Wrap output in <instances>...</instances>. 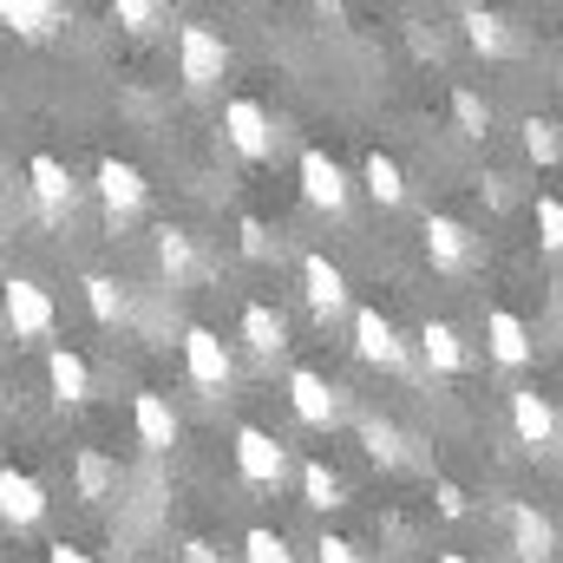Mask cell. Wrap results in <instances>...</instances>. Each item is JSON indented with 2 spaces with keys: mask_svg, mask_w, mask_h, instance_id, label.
<instances>
[{
  "mask_svg": "<svg viewBox=\"0 0 563 563\" xmlns=\"http://www.w3.org/2000/svg\"><path fill=\"white\" fill-rule=\"evenodd\" d=\"M0 314H7V328H13V341H53V328H59L53 295L33 276H13L0 288Z\"/></svg>",
  "mask_w": 563,
  "mask_h": 563,
  "instance_id": "obj_1",
  "label": "cell"
},
{
  "mask_svg": "<svg viewBox=\"0 0 563 563\" xmlns=\"http://www.w3.org/2000/svg\"><path fill=\"white\" fill-rule=\"evenodd\" d=\"M177 66H184V86H197V92H210L223 73H230V40L217 33V26H184L177 33Z\"/></svg>",
  "mask_w": 563,
  "mask_h": 563,
  "instance_id": "obj_2",
  "label": "cell"
},
{
  "mask_svg": "<svg viewBox=\"0 0 563 563\" xmlns=\"http://www.w3.org/2000/svg\"><path fill=\"white\" fill-rule=\"evenodd\" d=\"M236 472H243V485H256V492H276L282 472H288V452H282L276 432H263V426H243V432H236Z\"/></svg>",
  "mask_w": 563,
  "mask_h": 563,
  "instance_id": "obj_3",
  "label": "cell"
},
{
  "mask_svg": "<svg viewBox=\"0 0 563 563\" xmlns=\"http://www.w3.org/2000/svg\"><path fill=\"white\" fill-rule=\"evenodd\" d=\"M184 374H190L203 394H223V387H230L236 361H230V347H223L217 328H190V334H184Z\"/></svg>",
  "mask_w": 563,
  "mask_h": 563,
  "instance_id": "obj_4",
  "label": "cell"
},
{
  "mask_svg": "<svg viewBox=\"0 0 563 563\" xmlns=\"http://www.w3.org/2000/svg\"><path fill=\"white\" fill-rule=\"evenodd\" d=\"M92 184H99V203H106V217H112V223L139 217V210H144V197H151L144 170H139V164H125V157H106V164L92 170Z\"/></svg>",
  "mask_w": 563,
  "mask_h": 563,
  "instance_id": "obj_5",
  "label": "cell"
},
{
  "mask_svg": "<svg viewBox=\"0 0 563 563\" xmlns=\"http://www.w3.org/2000/svg\"><path fill=\"white\" fill-rule=\"evenodd\" d=\"M426 263L439 269V276H465L472 269V256H478V243H472V230L459 223V217H426Z\"/></svg>",
  "mask_w": 563,
  "mask_h": 563,
  "instance_id": "obj_6",
  "label": "cell"
},
{
  "mask_svg": "<svg viewBox=\"0 0 563 563\" xmlns=\"http://www.w3.org/2000/svg\"><path fill=\"white\" fill-rule=\"evenodd\" d=\"M223 139L236 144L243 157H269L276 151V119L263 112V99H230L223 106Z\"/></svg>",
  "mask_w": 563,
  "mask_h": 563,
  "instance_id": "obj_7",
  "label": "cell"
},
{
  "mask_svg": "<svg viewBox=\"0 0 563 563\" xmlns=\"http://www.w3.org/2000/svg\"><path fill=\"white\" fill-rule=\"evenodd\" d=\"M288 407H295V420L314 426V432H328V426L341 420V394H334L314 367H295V374H288Z\"/></svg>",
  "mask_w": 563,
  "mask_h": 563,
  "instance_id": "obj_8",
  "label": "cell"
},
{
  "mask_svg": "<svg viewBox=\"0 0 563 563\" xmlns=\"http://www.w3.org/2000/svg\"><path fill=\"white\" fill-rule=\"evenodd\" d=\"M347 170L328 157V151H301V197L314 203V210H328V217H341L347 210Z\"/></svg>",
  "mask_w": 563,
  "mask_h": 563,
  "instance_id": "obj_9",
  "label": "cell"
},
{
  "mask_svg": "<svg viewBox=\"0 0 563 563\" xmlns=\"http://www.w3.org/2000/svg\"><path fill=\"white\" fill-rule=\"evenodd\" d=\"M354 354L374 367H407V341L380 308H354Z\"/></svg>",
  "mask_w": 563,
  "mask_h": 563,
  "instance_id": "obj_10",
  "label": "cell"
},
{
  "mask_svg": "<svg viewBox=\"0 0 563 563\" xmlns=\"http://www.w3.org/2000/svg\"><path fill=\"white\" fill-rule=\"evenodd\" d=\"M511 432H518V445L551 452L558 445V407L538 387H511Z\"/></svg>",
  "mask_w": 563,
  "mask_h": 563,
  "instance_id": "obj_11",
  "label": "cell"
},
{
  "mask_svg": "<svg viewBox=\"0 0 563 563\" xmlns=\"http://www.w3.org/2000/svg\"><path fill=\"white\" fill-rule=\"evenodd\" d=\"M26 184H33V203H40L46 217H66V210L79 203V177H73L59 157H46V151L26 164Z\"/></svg>",
  "mask_w": 563,
  "mask_h": 563,
  "instance_id": "obj_12",
  "label": "cell"
},
{
  "mask_svg": "<svg viewBox=\"0 0 563 563\" xmlns=\"http://www.w3.org/2000/svg\"><path fill=\"white\" fill-rule=\"evenodd\" d=\"M0 518L13 525V531H33L40 518H46V485L33 478V472H0Z\"/></svg>",
  "mask_w": 563,
  "mask_h": 563,
  "instance_id": "obj_13",
  "label": "cell"
},
{
  "mask_svg": "<svg viewBox=\"0 0 563 563\" xmlns=\"http://www.w3.org/2000/svg\"><path fill=\"white\" fill-rule=\"evenodd\" d=\"M301 295H308V308H314L321 321H334V314L347 308V276H341L328 256H301Z\"/></svg>",
  "mask_w": 563,
  "mask_h": 563,
  "instance_id": "obj_14",
  "label": "cell"
},
{
  "mask_svg": "<svg viewBox=\"0 0 563 563\" xmlns=\"http://www.w3.org/2000/svg\"><path fill=\"white\" fill-rule=\"evenodd\" d=\"M485 341H492V361H498V367H525V361H531V328H525V314H511V308H492V314H485Z\"/></svg>",
  "mask_w": 563,
  "mask_h": 563,
  "instance_id": "obj_15",
  "label": "cell"
},
{
  "mask_svg": "<svg viewBox=\"0 0 563 563\" xmlns=\"http://www.w3.org/2000/svg\"><path fill=\"white\" fill-rule=\"evenodd\" d=\"M505 525H511V551H518V563H544V558H551L558 531H551V518H544V511L511 505V511H505Z\"/></svg>",
  "mask_w": 563,
  "mask_h": 563,
  "instance_id": "obj_16",
  "label": "cell"
},
{
  "mask_svg": "<svg viewBox=\"0 0 563 563\" xmlns=\"http://www.w3.org/2000/svg\"><path fill=\"white\" fill-rule=\"evenodd\" d=\"M0 26H13L20 40H46L66 26V7L59 0H0Z\"/></svg>",
  "mask_w": 563,
  "mask_h": 563,
  "instance_id": "obj_17",
  "label": "cell"
},
{
  "mask_svg": "<svg viewBox=\"0 0 563 563\" xmlns=\"http://www.w3.org/2000/svg\"><path fill=\"white\" fill-rule=\"evenodd\" d=\"M46 380H53V400H59V407L92 400V367H86V354H73V347H53V354H46Z\"/></svg>",
  "mask_w": 563,
  "mask_h": 563,
  "instance_id": "obj_18",
  "label": "cell"
},
{
  "mask_svg": "<svg viewBox=\"0 0 563 563\" xmlns=\"http://www.w3.org/2000/svg\"><path fill=\"white\" fill-rule=\"evenodd\" d=\"M132 426H139L144 452H170V445H177V413H170L164 394H139V400H132Z\"/></svg>",
  "mask_w": 563,
  "mask_h": 563,
  "instance_id": "obj_19",
  "label": "cell"
},
{
  "mask_svg": "<svg viewBox=\"0 0 563 563\" xmlns=\"http://www.w3.org/2000/svg\"><path fill=\"white\" fill-rule=\"evenodd\" d=\"M73 485H79V498H86V505H106V498L119 492V465H112L99 445H86V452L73 459Z\"/></svg>",
  "mask_w": 563,
  "mask_h": 563,
  "instance_id": "obj_20",
  "label": "cell"
},
{
  "mask_svg": "<svg viewBox=\"0 0 563 563\" xmlns=\"http://www.w3.org/2000/svg\"><path fill=\"white\" fill-rule=\"evenodd\" d=\"M243 341H250V354H263V361H269V354L288 347V321H282L269 301H250V308H243Z\"/></svg>",
  "mask_w": 563,
  "mask_h": 563,
  "instance_id": "obj_21",
  "label": "cell"
},
{
  "mask_svg": "<svg viewBox=\"0 0 563 563\" xmlns=\"http://www.w3.org/2000/svg\"><path fill=\"white\" fill-rule=\"evenodd\" d=\"M361 184H367V197L380 203V210H394V203H407V170L387 157V151H374L367 164H361Z\"/></svg>",
  "mask_w": 563,
  "mask_h": 563,
  "instance_id": "obj_22",
  "label": "cell"
},
{
  "mask_svg": "<svg viewBox=\"0 0 563 563\" xmlns=\"http://www.w3.org/2000/svg\"><path fill=\"white\" fill-rule=\"evenodd\" d=\"M420 347H426V361H432L439 374H465V367H472V354H465V341H459L452 321H426Z\"/></svg>",
  "mask_w": 563,
  "mask_h": 563,
  "instance_id": "obj_23",
  "label": "cell"
},
{
  "mask_svg": "<svg viewBox=\"0 0 563 563\" xmlns=\"http://www.w3.org/2000/svg\"><path fill=\"white\" fill-rule=\"evenodd\" d=\"M157 269H164L170 282L197 276V243H190V230H177V223L157 230Z\"/></svg>",
  "mask_w": 563,
  "mask_h": 563,
  "instance_id": "obj_24",
  "label": "cell"
},
{
  "mask_svg": "<svg viewBox=\"0 0 563 563\" xmlns=\"http://www.w3.org/2000/svg\"><path fill=\"white\" fill-rule=\"evenodd\" d=\"M301 505L334 511V505H341V472H334V465H321V459H308V465H301Z\"/></svg>",
  "mask_w": 563,
  "mask_h": 563,
  "instance_id": "obj_25",
  "label": "cell"
},
{
  "mask_svg": "<svg viewBox=\"0 0 563 563\" xmlns=\"http://www.w3.org/2000/svg\"><path fill=\"white\" fill-rule=\"evenodd\" d=\"M459 20H465V40H472L478 53H505V46H511V33H505V20H498V13H485V7H465Z\"/></svg>",
  "mask_w": 563,
  "mask_h": 563,
  "instance_id": "obj_26",
  "label": "cell"
},
{
  "mask_svg": "<svg viewBox=\"0 0 563 563\" xmlns=\"http://www.w3.org/2000/svg\"><path fill=\"white\" fill-rule=\"evenodd\" d=\"M86 308H92V321H125V288L112 276H86Z\"/></svg>",
  "mask_w": 563,
  "mask_h": 563,
  "instance_id": "obj_27",
  "label": "cell"
},
{
  "mask_svg": "<svg viewBox=\"0 0 563 563\" xmlns=\"http://www.w3.org/2000/svg\"><path fill=\"white\" fill-rule=\"evenodd\" d=\"M452 119H459V132H465V139H485V132H492V106H485L472 86H459V92H452Z\"/></svg>",
  "mask_w": 563,
  "mask_h": 563,
  "instance_id": "obj_28",
  "label": "cell"
},
{
  "mask_svg": "<svg viewBox=\"0 0 563 563\" xmlns=\"http://www.w3.org/2000/svg\"><path fill=\"white\" fill-rule=\"evenodd\" d=\"M361 439H367V452H374L380 465H400V459H407V439H400V426L367 420V426H361Z\"/></svg>",
  "mask_w": 563,
  "mask_h": 563,
  "instance_id": "obj_29",
  "label": "cell"
},
{
  "mask_svg": "<svg viewBox=\"0 0 563 563\" xmlns=\"http://www.w3.org/2000/svg\"><path fill=\"white\" fill-rule=\"evenodd\" d=\"M243 563H295V551H288L282 531H250L243 538Z\"/></svg>",
  "mask_w": 563,
  "mask_h": 563,
  "instance_id": "obj_30",
  "label": "cell"
},
{
  "mask_svg": "<svg viewBox=\"0 0 563 563\" xmlns=\"http://www.w3.org/2000/svg\"><path fill=\"white\" fill-rule=\"evenodd\" d=\"M112 20H119L125 33H151V26L164 20V7H157V0H112Z\"/></svg>",
  "mask_w": 563,
  "mask_h": 563,
  "instance_id": "obj_31",
  "label": "cell"
},
{
  "mask_svg": "<svg viewBox=\"0 0 563 563\" xmlns=\"http://www.w3.org/2000/svg\"><path fill=\"white\" fill-rule=\"evenodd\" d=\"M525 151H531L538 164H558V125H551V119H531V125H525Z\"/></svg>",
  "mask_w": 563,
  "mask_h": 563,
  "instance_id": "obj_32",
  "label": "cell"
},
{
  "mask_svg": "<svg viewBox=\"0 0 563 563\" xmlns=\"http://www.w3.org/2000/svg\"><path fill=\"white\" fill-rule=\"evenodd\" d=\"M538 243L544 250H563V203L558 197H538Z\"/></svg>",
  "mask_w": 563,
  "mask_h": 563,
  "instance_id": "obj_33",
  "label": "cell"
},
{
  "mask_svg": "<svg viewBox=\"0 0 563 563\" xmlns=\"http://www.w3.org/2000/svg\"><path fill=\"white\" fill-rule=\"evenodd\" d=\"M314 563H367V558H361V544H347V538H321V544H314Z\"/></svg>",
  "mask_w": 563,
  "mask_h": 563,
  "instance_id": "obj_34",
  "label": "cell"
},
{
  "mask_svg": "<svg viewBox=\"0 0 563 563\" xmlns=\"http://www.w3.org/2000/svg\"><path fill=\"white\" fill-rule=\"evenodd\" d=\"M243 250H250V256H269V230H263V217H243Z\"/></svg>",
  "mask_w": 563,
  "mask_h": 563,
  "instance_id": "obj_35",
  "label": "cell"
},
{
  "mask_svg": "<svg viewBox=\"0 0 563 563\" xmlns=\"http://www.w3.org/2000/svg\"><path fill=\"white\" fill-rule=\"evenodd\" d=\"M439 511H445V518H465V492H459V485H439Z\"/></svg>",
  "mask_w": 563,
  "mask_h": 563,
  "instance_id": "obj_36",
  "label": "cell"
},
{
  "mask_svg": "<svg viewBox=\"0 0 563 563\" xmlns=\"http://www.w3.org/2000/svg\"><path fill=\"white\" fill-rule=\"evenodd\" d=\"M184 563H223V558H217V544H203V538H190V544H184Z\"/></svg>",
  "mask_w": 563,
  "mask_h": 563,
  "instance_id": "obj_37",
  "label": "cell"
},
{
  "mask_svg": "<svg viewBox=\"0 0 563 563\" xmlns=\"http://www.w3.org/2000/svg\"><path fill=\"white\" fill-rule=\"evenodd\" d=\"M46 563H92V558H86L79 544H53V551H46Z\"/></svg>",
  "mask_w": 563,
  "mask_h": 563,
  "instance_id": "obj_38",
  "label": "cell"
},
{
  "mask_svg": "<svg viewBox=\"0 0 563 563\" xmlns=\"http://www.w3.org/2000/svg\"><path fill=\"white\" fill-rule=\"evenodd\" d=\"M439 563H472V558H465V551H445V558H439Z\"/></svg>",
  "mask_w": 563,
  "mask_h": 563,
  "instance_id": "obj_39",
  "label": "cell"
}]
</instances>
